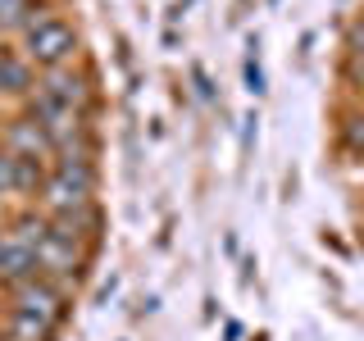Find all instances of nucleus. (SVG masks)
Wrapping results in <instances>:
<instances>
[{"mask_svg":"<svg viewBox=\"0 0 364 341\" xmlns=\"http://www.w3.org/2000/svg\"><path fill=\"white\" fill-rule=\"evenodd\" d=\"M50 332H55L50 323H41V318L14 310V318H9V337H5V341H50Z\"/></svg>","mask_w":364,"mask_h":341,"instance_id":"9","label":"nucleus"},{"mask_svg":"<svg viewBox=\"0 0 364 341\" xmlns=\"http://www.w3.org/2000/svg\"><path fill=\"white\" fill-rule=\"evenodd\" d=\"M14 173H18V155H0V191H5V187H14Z\"/></svg>","mask_w":364,"mask_h":341,"instance_id":"12","label":"nucleus"},{"mask_svg":"<svg viewBox=\"0 0 364 341\" xmlns=\"http://www.w3.org/2000/svg\"><path fill=\"white\" fill-rule=\"evenodd\" d=\"M73 55H77V37L60 14H46V9L32 14V23L23 28V60L46 64V73H50V68H64Z\"/></svg>","mask_w":364,"mask_h":341,"instance_id":"2","label":"nucleus"},{"mask_svg":"<svg viewBox=\"0 0 364 341\" xmlns=\"http://www.w3.org/2000/svg\"><path fill=\"white\" fill-rule=\"evenodd\" d=\"M0 273H5L14 287H18V282H28V278H37V242L23 237L18 227L0 237Z\"/></svg>","mask_w":364,"mask_h":341,"instance_id":"4","label":"nucleus"},{"mask_svg":"<svg viewBox=\"0 0 364 341\" xmlns=\"http://www.w3.org/2000/svg\"><path fill=\"white\" fill-rule=\"evenodd\" d=\"M337 141H341V151L364 155V109H346V114H341V123H337Z\"/></svg>","mask_w":364,"mask_h":341,"instance_id":"8","label":"nucleus"},{"mask_svg":"<svg viewBox=\"0 0 364 341\" xmlns=\"http://www.w3.org/2000/svg\"><path fill=\"white\" fill-rule=\"evenodd\" d=\"M37 91H46L50 100H60V105H73V109H82L87 100H91V77L87 73H73V68H50L46 73V82L37 87Z\"/></svg>","mask_w":364,"mask_h":341,"instance_id":"5","label":"nucleus"},{"mask_svg":"<svg viewBox=\"0 0 364 341\" xmlns=\"http://www.w3.org/2000/svg\"><path fill=\"white\" fill-rule=\"evenodd\" d=\"M14 301H18V310H23V314L41 318V323H50V328L68 314L64 291L55 287L50 278H28V282H18V287H14Z\"/></svg>","mask_w":364,"mask_h":341,"instance_id":"3","label":"nucleus"},{"mask_svg":"<svg viewBox=\"0 0 364 341\" xmlns=\"http://www.w3.org/2000/svg\"><path fill=\"white\" fill-rule=\"evenodd\" d=\"M0 87H5V91H32V87H37L32 64L23 60V55H5V60H0Z\"/></svg>","mask_w":364,"mask_h":341,"instance_id":"7","label":"nucleus"},{"mask_svg":"<svg viewBox=\"0 0 364 341\" xmlns=\"http://www.w3.org/2000/svg\"><path fill=\"white\" fill-rule=\"evenodd\" d=\"M346 82H355V91L364 96V64L360 68H346Z\"/></svg>","mask_w":364,"mask_h":341,"instance_id":"13","label":"nucleus"},{"mask_svg":"<svg viewBox=\"0 0 364 341\" xmlns=\"http://www.w3.org/2000/svg\"><path fill=\"white\" fill-rule=\"evenodd\" d=\"M32 14V0H0V28H28Z\"/></svg>","mask_w":364,"mask_h":341,"instance_id":"10","label":"nucleus"},{"mask_svg":"<svg viewBox=\"0 0 364 341\" xmlns=\"http://www.w3.org/2000/svg\"><path fill=\"white\" fill-rule=\"evenodd\" d=\"M91 196H96V168L91 159H68L60 155L50 168V178L41 182V205L55 214H73V210H87Z\"/></svg>","mask_w":364,"mask_h":341,"instance_id":"1","label":"nucleus"},{"mask_svg":"<svg viewBox=\"0 0 364 341\" xmlns=\"http://www.w3.org/2000/svg\"><path fill=\"white\" fill-rule=\"evenodd\" d=\"M5 136H9V155H23V159L50 155V141H46V132H41L37 119H14L5 128Z\"/></svg>","mask_w":364,"mask_h":341,"instance_id":"6","label":"nucleus"},{"mask_svg":"<svg viewBox=\"0 0 364 341\" xmlns=\"http://www.w3.org/2000/svg\"><path fill=\"white\" fill-rule=\"evenodd\" d=\"M360 64H364V18H355L346 32V68H360Z\"/></svg>","mask_w":364,"mask_h":341,"instance_id":"11","label":"nucleus"}]
</instances>
